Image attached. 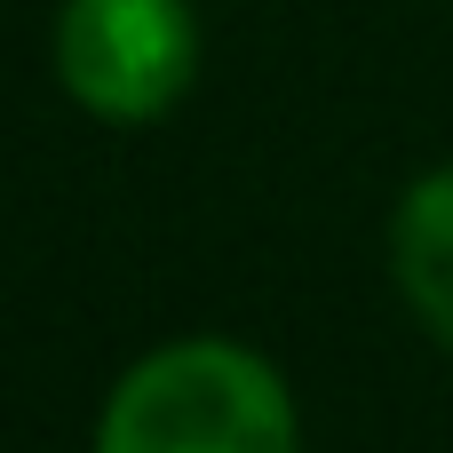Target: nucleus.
<instances>
[{"label":"nucleus","mask_w":453,"mask_h":453,"mask_svg":"<svg viewBox=\"0 0 453 453\" xmlns=\"http://www.w3.org/2000/svg\"><path fill=\"white\" fill-rule=\"evenodd\" d=\"M88 453H303V422L271 358L191 334L159 342L111 382Z\"/></svg>","instance_id":"obj_1"},{"label":"nucleus","mask_w":453,"mask_h":453,"mask_svg":"<svg viewBox=\"0 0 453 453\" xmlns=\"http://www.w3.org/2000/svg\"><path fill=\"white\" fill-rule=\"evenodd\" d=\"M199 24L183 0H64L56 16V72L80 111L111 127L159 119L191 88Z\"/></svg>","instance_id":"obj_2"},{"label":"nucleus","mask_w":453,"mask_h":453,"mask_svg":"<svg viewBox=\"0 0 453 453\" xmlns=\"http://www.w3.org/2000/svg\"><path fill=\"white\" fill-rule=\"evenodd\" d=\"M390 271H398L406 311L453 350V167L422 175V183L398 199V223H390Z\"/></svg>","instance_id":"obj_3"}]
</instances>
